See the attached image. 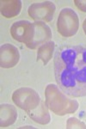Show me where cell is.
Returning <instances> with one entry per match:
<instances>
[{
  "label": "cell",
  "instance_id": "9c48e42d",
  "mask_svg": "<svg viewBox=\"0 0 86 129\" xmlns=\"http://www.w3.org/2000/svg\"><path fill=\"white\" fill-rule=\"evenodd\" d=\"M17 118V112L14 106L10 104H1L0 106V126L7 127L14 124Z\"/></svg>",
  "mask_w": 86,
  "mask_h": 129
},
{
  "label": "cell",
  "instance_id": "ba28073f",
  "mask_svg": "<svg viewBox=\"0 0 86 129\" xmlns=\"http://www.w3.org/2000/svg\"><path fill=\"white\" fill-rule=\"evenodd\" d=\"M34 27H35V35H34L33 40L30 43L26 45L29 49L37 48L39 46L48 42L52 38V31L45 22H34Z\"/></svg>",
  "mask_w": 86,
  "mask_h": 129
},
{
  "label": "cell",
  "instance_id": "30bf717a",
  "mask_svg": "<svg viewBox=\"0 0 86 129\" xmlns=\"http://www.w3.org/2000/svg\"><path fill=\"white\" fill-rule=\"evenodd\" d=\"M28 115L34 121L41 125H47L50 122V114L48 112V107L43 101H41V103L35 109L27 112Z\"/></svg>",
  "mask_w": 86,
  "mask_h": 129
},
{
  "label": "cell",
  "instance_id": "8992f818",
  "mask_svg": "<svg viewBox=\"0 0 86 129\" xmlns=\"http://www.w3.org/2000/svg\"><path fill=\"white\" fill-rule=\"evenodd\" d=\"M10 35L14 40L28 45L33 40L35 35L34 22L25 20L14 22L10 28Z\"/></svg>",
  "mask_w": 86,
  "mask_h": 129
},
{
  "label": "cell",
  "instance_id": "7c38bea8",
  "mask_svg": "<svg viewBox=\"0 0 86 129\" xmlns=\"http://www.w3.org/2000/svg\"><path fill=\"white\" fill-rule=\"evenodd\" d=\"M54 47H55V43L51 41L41 45L37 51V60H41L45 66L47 64L53 57Z\"/></svg>",
  "mask_w": 86,
  "mask_h": 129
},
{
  "label": "cell",
  "instance_id": "6da1fadb",
  "mask_svg": "<svg viewBox=\"0 0 86 129\" xmlns=\"http://www.w3.org/2000/svg\"><path fill=\"white\" fill-rule=\"evenodd\" d=\"M54 75L60 89L72 97L86 96V47L66 46L54 55Z\"/></svg>",
  "mask_w": 86,
  "mask_h": 129
},
{
  "label": "cell",
  "instance_id": "52a82bcc",
  "mask_svg": "<svg viewBox=\"0 0 86 129\" xmlns=\"http://www.w3.org/2000/svg\"><path fill=\"white\" fill-rule=\"evenodd\" d=\"M20 53L17 47L6 43L0 48V66L2 68H12L19 62Z\"/></svg>",
  "mask_w": 86,
  "mask_h": 129
},
{
  "label": "cell",
  "instance_id": "3957f363",
  "mask_svg": "<svg viewBox=\"0 0 86 129\" xmlns=\"http://www.w3.org/2000/svg\"><path fill=\"white\" fill-rule=\"evenodd\" d=\"M79 19L77 13L71 8H65L60 11L57 21V29L62 36L71 37L78 30Z\"/></svg>",
  "mask_w": 86,
  "mask_h": 129
},
{
  "label": "cell",
  "instance_id": "5b68a950",
  "mask_svg": "<svg viewBox=\"0 0 86 129\" xmlns=\"http://www.w3.org/2000/svg\"><path fill=\"white\" fill-rule=\"evenodd\" d=\"M56 7L51 1H44L35 3L29 6L28 13L32 19L36 22H49L53 20Z\"/></svg>",
  "mask_w": 86,
  "mask_h": 129
},
{
  "label": "cell",
  "instance_id": "5bb4252c",
  "mask_svg": "<svg viewBox=\"0 0 86 129\" xmlns=\"http://www.w3.org/2000/svg\"><path fill=\"white\" fill-rule=\"evenodd\" d=\"M74 3L79 10L86 12V0H75Z\"/></svg>",
  "mask_w": 86,
  "mask_h": 129
},
{
  "label": "cell",
  "instance_id": "4fadbf2b",
  "mask_svg": "<svg viewBox=\"0 0 86 129\" xmlns=\"http://www.w3.org/2000/svg\"><path fill=\"white\" fill-rule=\"evenodd\" d=\"M66 128L67 129H74V128H77V129H86V125L83 123V121L81 120H77V118L75 117H71L67 120V122H66Z\"/></svg>",
  "mask_w": 86,
  "mask_h": 129
},
{
  "label": "cell",
  "instance_id": "8fae6325",
  "mask_svg": "<svg viewBox=\"0 0 86 129\" xmlns=\"http://www.w3.org/2000/svg\"><path fill=\"white\" fill-rule=\"evenodd\" d=\"M1 14L6 18H12L19 15L22 10L21 0H2L0 2Z\"/></svg>",
  "mask_w": 86,
  "mask_h": 129
},
{
  "label": "cell",
  "instance_id": "9a60e30c",
  "mask_svg": "<svg viewBox=\"0 0 86 129\" xmlns=\"http://www.w3.org/2000/svg\"><path fill=\"white\" fill-rule=\"evenodd\" d=\"M83 32H84V34L86 35V18L84 19L83 22Z\"/></svg>",
  "mask_w": 86,
  "mask_h": 129
},
{
  "label": "cell",
  "instance_id": "7a4b0ae2",
  "mask_svg": "<svg viewBox=\"0 0 86 129\" xmlns=\"http://www.w3.org/2000/svg\"><path fill=\"white\" fill-rule=\"evenodd\" d=\"M45 103L48 109L57 115L73 114L78 109V103L76 100L67 97L59 89L57 85L50 84L45 89Z\"/></svg>",
  "mask_w": 86,
  "mask_h": 129
},
{
  "label": "cell",
  "instance_id": "277c9868",
  "mask_svg": "<svg viewBox=\"0 0 86 129\" xmlns=\"http://www.w3.org/2000/svg\"><path fill=\"white\" fill-rule=\"evenodd\" d=\"M12 100L18 108L26 112L35 109L41 103V97L38 92L28 87H22L15 90Z\"/></svg>",
  "mask_w": 86,
  "mask_h": 129
}]
</instances>
